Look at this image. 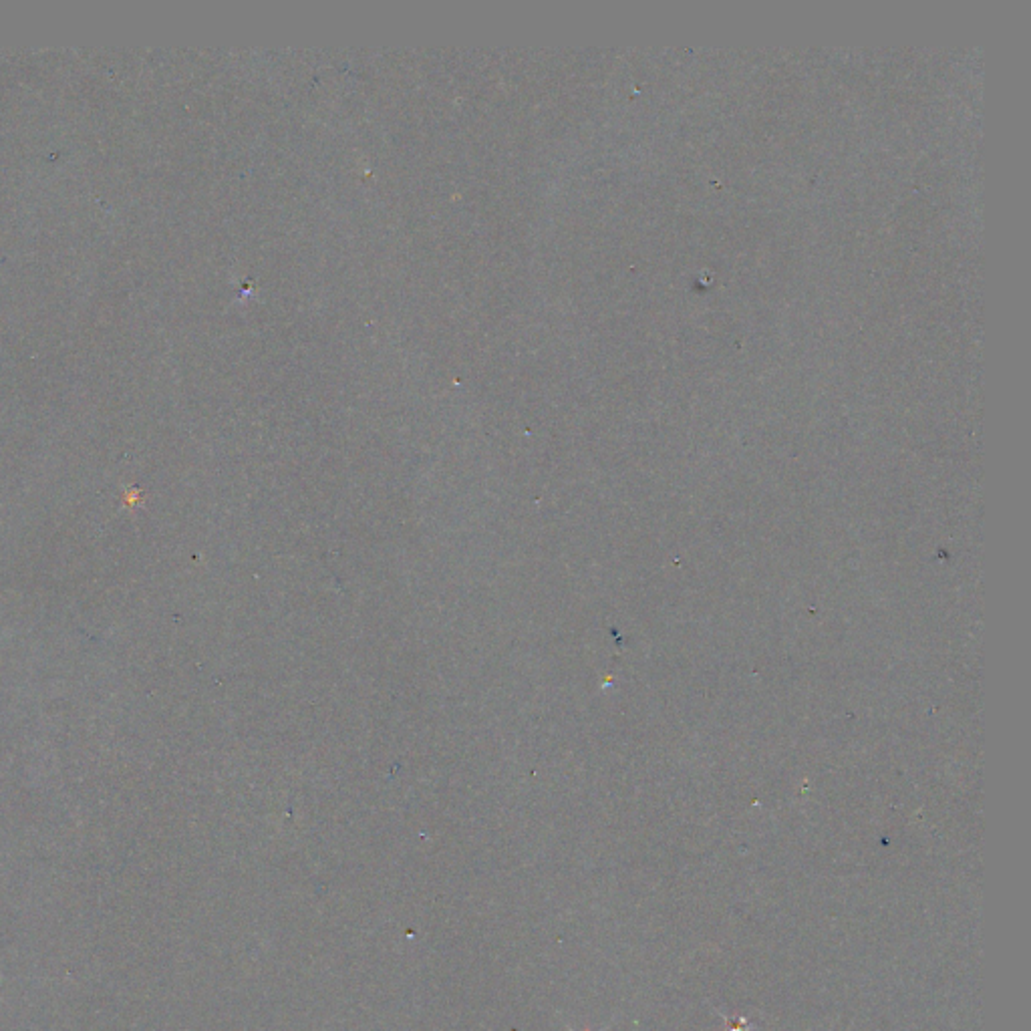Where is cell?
I'll return each instance as SVG.
<instances>
[{"instance_id":"cell-1","label":"cell","mask_w":1031,"mask_h":1031,"mask_svg":"<svg viewBox=\"0 0 1031 1031\" xmlns=\"http://www.w3.org/2000/svg\"><path fill=\"white\" fill-rule=\"evenodd\" d=\"M725 1019V1015H721ZM754 1027V1023L746 1017H740L738 1021H729L725 1019V1031H750Z\"/></svg>"},{"instance_id":"cell-2","label":"cell","mask_w":1031,"mask_h":1031,"mask_svg":"<svg viewBox=\"0 0 1031 1031\" xmlns=\"http://www.w3.org/2000/svg\"><path fill=\"white\" fill-rule=\"evenodd\" d=\"M607 1027H609V1025H607ZM607 1027H605V1029H601V1031H607ZM568 1031H576V1029H572V1027H568Z\"/></svg>"}]
</instances>
